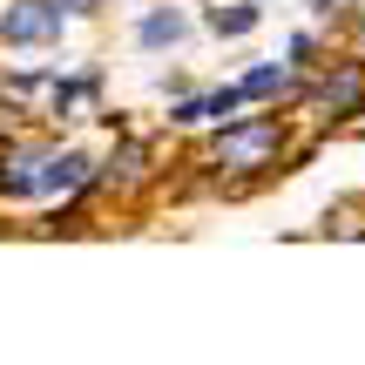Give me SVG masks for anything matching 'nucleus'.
Returning <instances> with one entry per match:
<instances>
[{
	"label": "nucleus",
	"instance_id": "f257e3e1",
	"mask_svg": "<svg viewBox=\"0 0 365 365\" xmlns=\"http://www.w3.org/2000/svg\"><path fill=\"white\" fill-rule=\"evenodd\" d=\"M312 149L318 143L291 149V115H277V108L271 115H230V122L210 129L203 170H210V182H217L223 196H250L271 176H291L298 163H312Z\"/></svg>",
	"mask_w": 365,
	"mask_h": 365
},
{
	"label": "nucleus",
	"instance_id": "f03ea898",
	"mask_svg": "<svg viewBox=\"0 0 365 365\" xmlns=\"http://www.w3.org/2000/svg\"><path fill=\"white\" fill-rule=\"evenodd\" d=\"M359 102H365V61L345 54V61H312V68H304L298 102H291V108H304L318 129H331V122H352Z\"/></svg>",
	"mask_w": 365,
	"mask_h": 365
},
{
	"label": "nucleus",
	"instance_id": "7ed1b4c3",
	"mask_svg": "<svg viewBox=\"0 0 365 365\" xmlns=\"http://www.w3.org/2000/svg\"><path fill=\"white\" fill-rule=\"evenodd\" d=\"M163 176V156H156V135H115V149H108L102 163H95V182H88V203H102V196H115V203H129V196L156 190Z\"/></svg>",
	"mask_w": 365,
	"mask_h": 365
},
{
	"label": "nucleus",
	"instance_id": "20e7f679",
	"mask_svg": "<svg viewBox=\"0 0 365 365\" xmlns=\"http://www.w3.org/2000/svg\"><path fill=\"white\" fill-rule=\"evenodd\" d=\"M41 115L61 122V129H81V122H102V68H75V75H48L41 88Z\"/></svg>",
	"mask_w": 365,
	"mask_h": 365
},
{
	"label": "nucleus",
	"instance_id": "39448f33",
	"mask_svg": "<svg viewBox=\"0 0 365 365\" xmlns=\"http://www.w3.org/2000/svg\"><path fill=\"white\" fill-rule=\"evenodd\" d=\"M68 14L54 0H0V48H61Z\"/></svg>",
	"mask_w": 365,
	"mask_h": 365
},
{
	"label": "nucleus",
	"instance_id": "423d86ee",
	"mask_svg": "<svg viewBox=\"0 0 365 365\" xmlns=\"http://www.w3.org/2000/svg\"><path fill=\"white\" fill-rule=\"evenodd\" d=\"M244 115V95L230 88H203V95H182V102H170V129H217V122Z\"/></svg>",
	"mask_w": 365,
	"mask_h": 365
},
{
	"label": "nucleus",
	"instance_id": "0eeeda50",
	"mask_svg": "<svg viewBox=\"0 0 365 365\" xmlns=\"http://www.w3.org/2000/svg\"><path fill=\"white\" fill-rule=\"evenodd\" d=\"M298 81H304V68H291V61H257L244 81H237V95H244V108L250 102H298Z\"/></svg>",
	"mask_w": 365,
	"mask_h": 365
},
{
	"label": "nucleus",
	"instance_id": "6e6552de",
	"mask_svg": "<svg viewBox=\"0 0 365 365\" xmlns=\"http://www.w3.org/2000/svg\"><path fill=\"white\" fill-rule=\"evenodd\" d=\"M182 41H190V14H182V7H149L143 21H135V48H143V54L182 48Z\"/></svg>",
	"mask_w": 365,
	"mask_h": 365
},
{
	"label": "nucleus",
	"instance_id": "1a4fd4ad",
	"mask_svg": "<svg viewBox=\"0 0 365 365\" xmlns=\"http://www.w3.org/2000/svg\"><path fill=\"white\" fill-rule=\"evenodd\" d=\"M203 27H210L217 41H250V34L264 27V0H230V7L217 0V7L203 14Z\"/></svg>",
	"mask_w": 365,
	"mask_h": 365
},
{
	"label": "nucleus",
	"instance_id": "9d476101",
	"mask_svg": "<svg viewBox=\"0 0 365 365\" xmlns=\"http://www.w3.org/2000/svg\"><path fill=\"white\" fill-rule=\"evenodd\" d=\"M54 7H61V14H68V27H75V21H95L108 0H54Z\"/></svg>",
	"mask_w": 365,
	"mask_h": 365
},
{
	"label": "nucleus",
	"instance_id": "9b49d317",
	"mask_svg": "<svg viewBox=\"0 0 365 365\" xmlns=\"http://www.w3.org/2000/svg\"><path fill=\"white\" fill-rule=\"evenodd\" d=\"M304 7H312L318 21H339V7H345V0H304Z\"/></svg>",
	"mask_w": 365,
	"mask_h": 365
},
{
	"label": "nucleus",
	"instance_id": "f8f14e48",
	"mask_svg": "<svg viewBox=\"0 0 365 365\" xmlns=\"http://www.w3.org/2000/svg\"><path fill=\"white\" fill-rule=\"evenodd\" d=\"M352 54L365 61V14H352Z\"/></svg>",
	"mask_w": 365,
	"mask_h": 365
},
{
	"label": "nucleus",
	"instance_id": "ddd939ff",
	"mask_svg": "<svg viewBox=\"0 0 365 365\" xmlns=\"http://www.w3.org/2000/svg\"><path fill=\"white\" fill-rule=\"evenodd\" d=\"M352 14H365V0H352Z\"/></svg>",
	"mask_w": 365,
	"mask_h": 365
},
{
	"label": "nucleus",
	"instance_id": "4468645a",
	"mask_svg": "<svg viewBox=\"0 0 365 365\" xmlns=\"http://www.w3.org/2000/svg\"><path fill=\"white\" fill-rule=\"evenodd\" d=\"M359 115H365V102H359Z\"/></svg>",
	"mask_w": 365,
	"mask_h": 365
},
{
	"label": "nucleus",
	"instance_id": "2eb2a0df",
	"mask_svg": "<svg viewBox=\"0 0 365 365\" xmlns=\"http://www.w3.org/2000/svg\"><path fill=\"white\" fill-rule=\"evenodd\" d=\"M0 143H7V135H0Z\"/></svg>",
	"mask_w": 365,
	"mask_h": 365
}]
</instances>
